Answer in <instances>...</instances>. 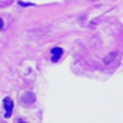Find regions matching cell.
Returning a JSON list of instances; mask_svg holds the SVG:
<instances>
[{
  "label": "cell",
  "mask_w": 123,
  "mask_h": 123,
  "mask_svg": "<svg viewBox=\"0 0 123 123\" xmlns=\"http://www.w3.org/2000/svg\"><path fill=\"white\" fill-rule=\"evenodd\" d=\"M3 107H5V117L9 119L11 114H12V111H14V101H12L11 98L6 96L5 99H3Z\"/></svg>",
  "instance_id": "obj_1"
},
{
  "label": "cell",
  "mask_w": 123,
  "mask_h": 123,
  "mask_svg": "<svg viewBox=\"0 0 123 123\" xmlns=\"http://www.w3.org/2000/svg\"><path fill=\"white\" fill-rule=\"evenodd\" d=\"M62 56H63V50H62V48L56 47V48H53V50H51V60L53 62H59Z\"/></svg>",
  "instance_id": "obj_2"
},
{
  "label": "cell",
  "mask_w": 123,
  "mask_h": 123,
  "mask_svg": "<svg viewBox=\"0 0 123 123\" xmlns=\"http://www.w3.org/2000/svg\"><path fill=\"white\" fill-rule=\"evenodd\" d=\"M20 6H33V3H26V2H18Z\"/></svg>",
  "instance_id": "obj_3"
},
{
  "label": "cell",
  "mask_w": 123,
  "mask_h": 123,
  "mask_svg": "<svg viewBox=\"0 0 123 123\" xmlns=\"http://www.w3.org/2000/svg\"><path fill=\"white\" fill-rule=\"evenodd\" d=\"M2 29H3V20L0 18V30H2Z\"/></svg>",
  "instance_id": "obj_4"
}]
</instances>
